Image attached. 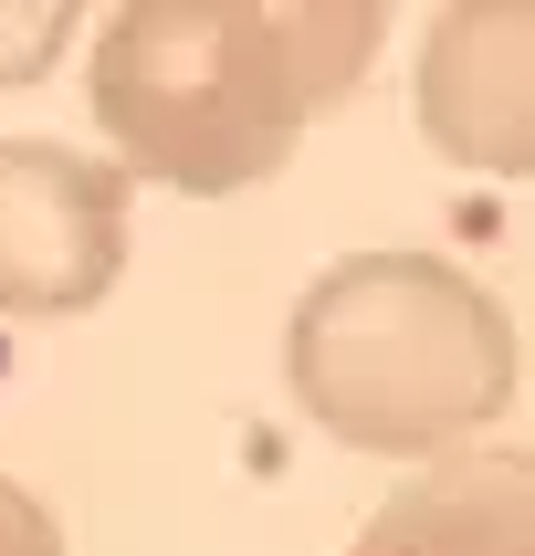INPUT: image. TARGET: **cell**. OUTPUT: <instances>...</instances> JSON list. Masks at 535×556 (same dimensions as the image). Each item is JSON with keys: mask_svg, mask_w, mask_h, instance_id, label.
Returning <instances> with one entry per match:
<instances>
[{"mask_svg": "<svg viewBox=\"0 0 535 556\" xmlns=\"http://www.w3.org/2000/svg\"><path fill=\"white\" fill-rule=\"evenodd\" d=\"M0 556H63V515L11 472H0Z\"/></svg>", "mask_w": 535, "mask_h": 556, "instance_id": "cell-7", "label": "cell"}, {"mask_svg": "<svg viewBox=\"0 0 535 556\" xmlns=\"http://www.w3.org/2000/svg\"><path fill=\"white\" fill-rule=\"evenodd\" d=\"M74 31H85L74 0H0V94H11V85H42Z\"/></svg>", "mask_w": 535, "mask_h": 556, "instance_id": "cell-6", "label": "cell"}, {"mask_svg": "<svg viewBox=\"0 0 535 556\" xmlns=\"http://www.w3.org/2000/svg\"><path fill=\"white\" fill-rule=\"evenodd\" d=\"M137 189L94 148L63 137H0V326H63L126 283V220Z\"/></svg>", "mask_w": 535, "mask_h": 556, "instance_id": "cell-3", "label": "cell"}, {"mask_svg": "<svg viewBox=\"0 0 535 556\" xmlns=\"http://www.w3.org/2000/svg\"><path fill=\"white\" fill-rule=\"evenodd\" d=\"M409 105L431 157L472 179H525L535 168V11L525 0H462L420 31Z\"/></svg>", "mask_w": 535, "mask_h": 556, "instance_id": "cell-4", "label": "cell"}, {"mask_svg": "<svg viewBox=\"0 0 535 556\" xmlns=\"http://www.w3.org/2000/svg\"><path fill=\"white\" fill-rule=\"evenodd\" d=\"M378 42V0H126L85 63L105 168L126 189L148 179L179 200H231L368 85Z\"/></svg>", "mask_w": 535, "mask_h": 556, "instance_id": "cell-1", "label": "cell"}, {"mask_svg": "<svg viewBox=\"0 0 535 556\" xmlns=\"http://www.w3.org/2000/svg\"><path fill=\"white\" fill-rule=\"evenodd\" d=\"M525 346L494 283L409 242L346 252L283 315V389L326 441L378 463H441L514 409Z\"/></svg>", "mask_w": 535, "mask_h": 556, "instance_id": "cell-2", "label": "cell"}, {"mask_svg": "<svg viewBox=\"0 0 535 556\" xmlns=\"http://www.w3.org/2000/svg\"><path fill=\"white\" fill-rule=\"evenodd\" d=\"M346 556H535V472L525 452H441L388 483Z\"/></svg>", "mask_w": 535, "mask_h": 556, "instance_id": "cell-5", "label": "cell"}]
</instances>
